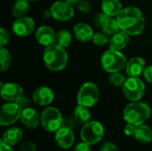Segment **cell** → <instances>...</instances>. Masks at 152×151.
<instances>
[{
	"label": "cell",
	"mask_w": 152,
	"mask_h": 151,
	"mask_svg": "<svg viewBox=\"0 0 152 151\" xmlns=\"http://www.w3.org/2000/svg\"><path fill=\"white\" fill-rule=\"evenodd\" d=\"M119 28L130 36L141 35L146 25L143 12L135 6H126L116 17Z\"/></svg>",
	"instance_id": "obj_1"
},
{
	"label": "cell",
	"mask_w": 152,
	"mask_h": 151,
	"mask_svg": "<svg viewBox=\"0 0 152 151\" xmlns=\"http://www.w3.org/2000/svg\"><path fill=\"white\" fill-rule=\"evenodd\" d=\"M43 61L50 71L59 72L66 68L69 61V55L65 48L57 44H53L45 48Z\"/></svg>",
	"instance_id": "obj_2"
},
{
	"label": "cell",
	"mask_w": 152,
	"mask_h": 151,
	"mask_svg": "<svg viewBox=\"0 0 152 151\" xmlns=\"http://www.w3.org/2000/svg\"><path fill=\"white\" fill-rule=\"evenodd\" d=\"M151 114V107L147 103L141 101H131L125 107L123 110L125 121L134 125L144 124L150 118Z\"/></svg>",
	"instance_id": "obj_3"
},
{
	"label": "cell",
	"mask_w": 152,
	"mask_h": 151,
	"mask_svg": "<svg viewBox=\"0 0 152 151\" xmlns=\"http://www.w3.org/2000/svg\"><path fill=\"white\" fill-rule=\"evenodd\" d=\"M127 60L121 51L109 49L101 56V65L104 71L109 74L120 72L126 68Z\"/></svg>",
	"instance_id": "obj_4"
},
{
	"label": "cell",
	"mask_w": 152,
	"mask_h": 151,
	"mask_svg": "<svg viewBox=\"0 0 152 151\" xmlns=\"http://www.w3.org/2000/svg\"><path fill=\"white\" fill-rule=\"evenodd\" d=\"M41 125L49 133H55L63 126L64 120L61 111L52 106L46 107L41 113Z\"/></svg>",
	"instance_id": "obj_5"
},
{
	"label": "cell",
	"mask_w": 152,
	"mask_h": 151,
	"mask_svg": "<svg viewBox=\"0 0 152 151\" xmlns=\"http://www.w3.org/2000/svg\"><path fill=\"white\" fill-rule=\"evenodd\" d=\"M100 90L96 84L86 82L79 88L77 94V102L88 108L94 107L99 101Z\"/></svg>",
	"instance_id": "obj_6"
},
{
	"label": "cell",
	"mask_w": 152,
	"mask_h": 151,
	"mask_svg": "<svg viewBox=\"0 0 152 151\" xmlns=\"http://www.w3.org/2000/svg\"><path fill=\"white\" fill-rule=\"evenodd\" d=\"M125 97L130 101H138L145 94V84L139 77H128L122 87Z\"/></svg>",
	"instance_id": "obj_7"
},
{
	"label": "cell",
	"mask_w": 152,
	"mask_h": 151,
	"mask_svg": "<svg viewBox=\"0 0 152 151\" xmlns=\"http://www.w3.org/2000/svg\"><path fill=\"white\" fill-rule=\"evenodd\" d=\"M104 127L99 121H89L85 124L80 131L81 140L89 145H95L104 136Z\"/></svg>",
	"instance_id": "obj_8"
},
{
	"label": "cell",
	"mask_w": 152,
	"mask_h": 151,
	"mask_svg": "<svg viewBox=\"0 0 152 151\" xmlns=\"http://www.w3.org/2000/svg\"><path fill=\"white\" fill-rule=\"evenodd\" d=\"M22 109L17 102H6L2 106L0 112V125L9 126L20 120Z\"/></svg>",
	"instance_id": "obj_9"
},
{
	"label": "cell",
	"mask_w": 152,
	"mask_h": 151,
	"mask_svg": "<svg viewBox=\"0 0 152 151\" xmlns=\"http://www.w3.org/2000/svg\"><path fill=\"white\" fill-rule=\"evenodd\" d=\"M50 14L54 20L67 21L74 17L75 9L72 4L65 0H58L52 4L50 7Z\"/></svg>",
	"instance_id": "obj_10"
},
{
	"label": "cell",
	"mask_w": 152,
	"mask_h": 151,
	"mask_svg": "<svg viewBox=\"0 0 152 151\" xmlns=\"http://www.w3.org/2000/svg\"><path fill=\"white\" fill-rule=\"evenodd\" d=\"M35 27L36 23L31 17L23 16L20 18H17L13 21L12 25V29L17 36L25 37L33 33V31L35 30Z\"/></svg>",
	"instance_id": "obj_11"
},
{
	"label": "cell",
	"mask_w": 152,
	"mask_h": 151,
	"mask_svg": "<svg viewBox=\"0 0 152 151\" xmlns=\"http://www.w3.org/2000/svg\"><path fill=\"white\" fill-rule=\"evenodd\" d=\"M0 92L2 99L4 100L6 102H16L23 95L22 86L13 82H1Z\"/></svg>",
	"instance_id": "obj_12"
},
{
	"label": "cell",
	"mask_w": 152,
	"mask_h": 151,
	"mask_svg": "<svg viewBox=\"0 0 152 151\" xmlns=\"http://www.w3.org/2000/svg\"><path fill=\"white\" fill-rule=\"evenodd\" d=\"M54 140L56 144L61 149L69 150L73 146L75 142V134L70 127L63 125L55 132Z\"/></svg>",
	"instance_id": "obj_13"
},
{
	"label": "cell",
	"mask_w": 152,
	"mask_h": 151,
	"mask_svg": "<svg viewBox=\"0 0 152 151\" xmlns=\"http://www.w3.org/2000/svg\"><path fill=\"white\" fill-rule=\"evenodd\" d=\"M35 38L40 45L47 47L53 44H55L56 32L52 27L43 25L37 28L35 33Z\"/></svg>",
	"instance_id": "obj_14"
},
{
	"label": "cell",
	"mask_w": 152,
	"mask_h": 151,
	"mask_svg": "<svg viewBox=\"0 0 152 151\" xmlns=\"http://www.w3.org/2000/svg\"><path fill=\"white\" fill-rule=\"evenodd\" d=\"M54 100V93L48 86H39L32 93V101L42 107H48Z\"/></svg>",
	"instance_id": "obj_15"
},
{
	"label": "cell",
	"mask_w": 152,
	"mask_h": 151,
	"mask_svg": "<svg viewBox=\"0 0 152 151\" xmlns=\"http://www.w3.org/2000/svg\"><path fill=\"white\" fill-rule=\"evenodd\" d=\"M20 121L26 128L34 130L41 125V117L36 109L27 107L22 109Z\"/></svg>",
	"instance_id": "obj_16"
},
{
	"label": "cell",
	"mask_w": 152,
	"mask_h": 151,
	"mask_svg": "<svg viewBox=\"0 0 152 151\" xmlns=\"http://www.w3.org/2000/svg\"><path fill=\"white\" fill-rule=\"evenodd\" d=\"M146 67V62L143 58L133 57L127 61L125 70L128 77H140L143 75Z\"/></svg>",
	"instance_id": "obj_17"
},
{
	"label": "cell",
	"mask_w": 152,
	"mask_h": 151,
	"mask_svg": "<svg viewBox=\"0 0 152 151\" xmlns=\"http://www.w3.org/2000/svg\"><path fill=\"white\" fill-rule=\"evenodd\" d=\"M73 34L77 40L86 43L92 40L94 32L89 24L85 22H79L74 26Z\"/></svg>",
	"instance_id": "obj_18"
},
{
	"label": "cell",
	"mask_w": 152,
	"mask_h": 151,
	"mask_svg": "<svg viewBox=\"0 0 152 151\" xmlns=\"http://www.w3.org/2000/svg\"><path fill=\"white\" fill-rule=\"evenodd\" d=\"M130 42V35L125 31H118L115 35L111 36L110 39V49L115 51H121L125 49Z\"/></svg>",
	"instance_id": "obj_19"
},
{
	"label": "cell",
	"mask_w": 152,
	"mask_h": 151,
	"mask_svg": "<svg viewBox=\"0 0 152 151\" xmlns=\"http://www.w3.org/2000/svg\"><path fill=\"white\" fill-rule=\"evenodd\" d=\"M23 138V132L21 129L16 126H12L7 128V130L4 133L2 141L7 143L10 146H14L21 142Z\"/></svg>",
	"instance_id": "obj_20"
},
{
	"label": "cell",
	"mask_w": 152,
	"mask_h": 151,
	"mask_svg": "<svg viewBox=\"0 0 152 151\" xmlns=\"http://www.w3.org/2000/svg\"><path fill=\"white\" fill-rule=\"evenodd\" d=\"M123 9L121 0H102V10L110 17H117Z\"/></svg>",
	"instance_id": "obj_21"
},
{
	"label": "cell",
	"mask_w": 152,
	"mask_h": 151,
	"mask_svg": "<svg viewBox=\"0 0 152 151\" xmlns=\"http://www.w3.org/2000/svg\"><path fill=\"white\" fill-rule=\"evenodd\" d=\"M134 137L140 142L147 144L152 142V130L145 124L136 125Z\"/></svg>",
	"instance_id": "obj_22"
},
{
	"label": "cell",
	"mask_w": 152,
	"mask_h": 151,
	"mask_svg": "<svg viewBox=\"0 0 152 151\" xmlns=\"http://www.w3.org/2000/svg\"><path fill=\"white\" fill-rule=\"evenodd\" d=\"M29 11V0H16L12 7V14L14 18L26 16Z\"/></svg>",
	"instance_id": "obj_23"
},
{
	"label": "cell",
	"mask_w": 152,
	"mask_h": 151,
	"mask_svg": "<svg viewBox=\"0 0 152 151\" xmlns=\"http://www.w3.org/2000/svg\"><path fill=\"white\" fill-rule=\"evenodd\" d=\"M74 117L79 124L82 125H85L87 122L91 121V112L89 110V108L77 104V106L74 109Z\"/></svg>",
	"instance_id": "obj_24"
},
{
	"label": "cell",
	"mask_w": 152,
	"mask_h": 151,
	"mask_svg": "<svg viewBox=\"0 0 152 151\" xmlns=\"http://www.w3.org/2000/svg\"><path fill=\"white\" fill-rule=\"evenodd\" d=\"M72 42V35L69 30L68 29H60L56 33V38H55V44L67 48L70 45Z\"/></svg>",
	"instance_id": "obj_25"
},
{
	"label": "cell",
	"mask_w": 152,
	"mask_h": 151,
	"mask_svg": "<svg viewBox=\"0 0 152 151\" xmlns=\"http://www.w3.org/2000/svg\"><path fill=\"white\" fill-rule=\"evenodd\" d=\"M102 30L108 36H111L116 33H118V31H120L121 29L119 28L117 19L115 17H110L109 20L105 22V24L102 28Z\"/></svg>",
	"instance_id": "obj_26"
},
{
	"label": "cell",
	"mask_w": 152,
	"mask_h": 151,
	"mask_svg": "<svg viewBox=\"0 0 152 151\" xmlns=\"http://www.w3.org/2000/svg\"><path fill=\"white\" fill-rule=\"evenodd\" d=\"M12 64V54L5 47H0V70L4 72Z\"/></svg>",
	"instance_id": "obj_27"
},
{
	"label": "cell",
	"mask_w": 152,
	"mask_h": 151,
	"mask_svg": "<svg viewBox=\"0 0 152 151\" xmlns=\"http://www.w3.org/2000/svg\"><path fill=\"white\" fill-rule=\"evenodd\" d=\"M126 80V77L120 72L110 74L109 81L115 87H121L122 88Z\"/></svg>",
	"instance_id": "obj_28"
},
{
	"label": "cell",
	"mask_w": 152,
	"mask_h": 151,
	"mask_svg": "<svg viewBox=\"0 0 152 151\" xmlns=\"http://www.w3.org/2000/svg\"><path fill=\"white\" fill-rule=\"evenodd\" d=\"M92 41L97 46H104L110 42V39L108 37V35L102 31V32H95L93 36Z\"/></svg>",
	"instance_id": "obj_29"
},
{
	"label": "cell",
	"mask_w": 152,
	"mask_h": 151,
	"mask_svg": "<svg viewBox=\"0 0 152 151\" xmlns=\"http://www.w3.org/2000/svg\"><path fill=\"white\" fill-rule=\"evenodd\" d=\"M76 5L77 9L83 13H90L93 11V5L88 0H79Z\"/></svg>",
	"instance_id": "obj_30"
},
{
	"label": "cell",
	"mask_w": 152,
	"mask_h": 151,
	"mask_svg": "<svg viewBox=\"0 0 152 151\" xmlns=\"http://www.w3.org/2000/svg\"><path fill=\"white\" fill-rule=\"evenodd\" d=\"M110 17V16L107 15V14L104 13L103 12H101V13H98V14L94 17V25H95L97 28H99L102 29V28L103 27V25H104L105 22L109 20Z\"/></svg>",
	"instance_id": "obj_31"
},
{
	"label": "cell",
	"mask_w": 152,
	"mask_h": 151,
	"mask_svg": "<svg viewBox=\"0 0 152 151\" xmlns=\"http://www.w3.org/2000/svg\"><path fill=\"white\" fill-rule=\"evenodd\" d=\"M10 41V35L9 32L4 28H0V45L1 47H4Z\"/></svg>",
	"instance_id": "obj_32"
},
{
	"label": "cell",
	"mask_w": 152,
	"mask_h": 151,
	"mask_svg": "<svg viewBox=\"0 0 152 151\" xmlns=\"http://www.w3.org/2000/svg\"><path fill=\"white\" fill-rule=\"evenodd\" d=\"M21 151H37V146L30 141H24L20 147Z\"/></svg>",
	"instance_id": "obj_33"
},
{
	"label": "cell",
	"mask_w": 152,
	"mask_h": 151,
	"mask_svg": "<svg viewBox=\"0 0 152 151\" xmlns=\"http://www.w3.org/2000/svg\"><path fill=\"white\" fill-rule=\"evenodd\" d=\"M100 151H118V150L115 143L111 142H106L101 146Z\"/></svg>",
	"instance_id": "obj_34"
},
{
	"label": "cell",
	"mask_w": 152,
	"mask_h": 151,
	"mask_svg": "<svg viewBox=\"0 0 152 151\" xmlns=\"http://www.w3.org/2000/svg\"><path fill=\"white\" fill-rule=\"evenodd\" d=\"M135 129H136V125L127 123L124 128V133L126 136H134L135 133Z\"/></svg>",
	"instance_id": "obj_35"
},
{
	"label": "cell",
	"mask_w": 152,
	"mask_h": 151,
	"mask_svg": "<svg viewBox=\"0 0 152 151\" xmlns=\"http://www.w3.org/2000/svg\"><path fill=\"white\" fill-rule=\"evenodd\" d=\"M143 77L148 83L152 85V65L147 66L145 68L144 72H143Z\"/></svg>",
	"instance_id": "obj_36"
},
{
	"label": "cell",
	"mask_w": 152,
	"mask_h": 151,
	"mask_svg": "<svg viewBox=\"0 0 152 151\" xmlns=\"http://www.w3.org/2000/svg\"><path fill=\"white\" fill-rule=\"evenodd\" d=\"M90 146L91 145L87 144L86 142H82L76 145V147L74 148V151H91Z\"/></svg>",
	"instance_id": "obj_37"
},
{
	"label": "cell",
	"mask_w": 152,
	"mask_h": 151,
	"mask_svg": "<svg viewBox=\"0 0 152 151\" xmlns=\"http://www.w3.org/2000/svg\"><path fill=\"white\" fill-rule=\"evenodd\" d=\"M20 107H21V109H25V108H27L28 107V98L27 97H25L24 95H22L17 101H16Z\"/></svg>",
	"instance_id": "obj_38"
},
{
	"label": "cell",
	"mask_w": 152,
	"mask_h": 151,
	"mask_svg": "<svg viewBox=\"0 0 152 151\" xmlns=\"http://www.w3.org/2000/svg\"><path fill=\"white\" fill-rule=\"evenodd\" d=\"M0 150L1 151H13L12 148L8 145L7 143H5L4 141H0Z\"/></svg>",
	"instance_id": "obj_39"
},
{
	"label": "cell",
	"mask_w": 152,
	"mask_h": 151,
	"mask_svg": "<svg viewBox=\"0 0 152 151\" xmlns=\"http://www.w3.org/2000/svg\"><path fill=\"white\" fill-rule=\"evenodd\" d=\"M66 2H68L69 4H72V5H75V4H77V2L79 1V0H65Z\"/></svg>",
	"instance_id": "obj_40"
},
{
	"label": "cell",
	"mask_w": 152,
	"mask_h": 151,
	"mask_svg": "<svg viewBox=\"0 0 152 151\" xmlns=\"http://www.w3.org/2000/svg\"><path fill=\"white\" fill-rule=\"evenodd\" d=\"M29 1H37V0H29Z\"/></svg>",
	"instance_id": "obj_41"
}]
</instances>
